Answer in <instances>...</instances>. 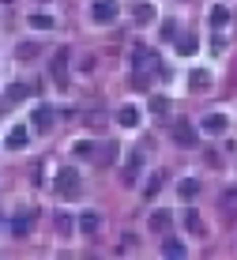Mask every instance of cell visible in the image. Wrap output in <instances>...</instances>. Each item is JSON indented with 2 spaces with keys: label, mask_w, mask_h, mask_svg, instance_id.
Segmentation results:
<instances>
[{
  "label": "cell",
  "mask_w": 237,
  "mask_h": 260,
  "mask_svg": "<svg viewBox=\"0 0 237 260\" xmlns=\"http://www.w3.org/2000/svg\"><path fill=\"white\" fill-rule=\"evenodd\" d=\"M26 143H30V132H26L23 124H15V128L8 132V147H12V151H23Z\"/></svg>",
  "instance_id": "7"
},
{
  "label": "cell",
  "mask_w": 237,
  "mask_h": 260,
  "mask_svg": "<svg viewBox=\"0 0 237 260\" xmlns=\"http://www.w3.org/2000/svg\"><path fill=\"white\" fill-rule=\"evenodd\" d=\"M188 83H192V87H207V83H211V76H207V72H192Z\"/></svg>",
  "instance_id": "20"
},
{
  "label": "cell",
  "mask_w": 237,
  "mask_h": 260,
  "mask_svg": "<svg viewBox=\"0 0 237 260\" xmlns=\"http://www.w3.org/2000/svg\"><path fill=\"white\" fill-rule=\"evenodd\" d=\"M68 49H57V57H53V64H49V72H53V79H57V87H68Z\"/></svg>",
  "instance_id": "3"
},
{
  "label": "cell",
  "mask_w": 237,
  "mask_h": 260,
  "mask_svg": "<svg viewBox=\"0 0 237 260\" xmlns=\"http://www.w3.org/2000/svg\"><path fill=\"white\" fill-rule=\"evenodd\" d=\"M151 230H154V234H166V230H170V211H154L151 215Z\"/></svg>",
  "instance_id": "14"
},
{
  "label": "cell",
  "mask_w": 237,
  "mask_h": 260,
  "mask_svg": "<svg viewBox=\"0 0 237 260\" xmlns=\"http://www.w3.org/2000/svg\"><path fill=\"white\" fill-rule=\"evenodd\" d=\"M158 189H162V174H154V177H151V185H147V196H154Z\"/></svg>",
  "instance_id": "25"
},
{
  "label": "cell",
  "mask_w": 237,
  "mask_h": 260,
  "mask_svg": "<svg viewBox=\"0 0 237 260\" xmlns=\"http://www.w3.org/2000/svg\"><path fill=\"white\" fill-rule=\"evenodd\" d=\"M30 124H34L38 132H49V128H53V110H49V106H38V110L30 113Z\"/></svg>",
  "instance_id": "5"
},
{
  "label": "cell",
  "mask_w": 237,
  "mask_h": 260,
  "mask_svg": "<svg viewBox=\"0 0 237 260\" xmlns=\"http://www.w3.org/2000/svg\"><path fill=\"white\" fill-rule=\"evenodd\" d=\"M79 230H83V234H94L98 230V211H83L79 215Z\"/></svg>",
  "instance_id": "15"
},
{
  "label": "cell",
  "mask_w": 237,
  "mask_h": 260,
  "mask_svg": "<svg viewBox=\"0 0 237 260\" xmlns=\"http://www.w3.org/2000/svg\"><path fill=\"white\" fill-rule=\"evenodd\" d=\"M90 151H94V143H90V140H79V143H76V155H79V158H87Z\"/></svg>",
  "instance_id": "22"
},
{
  "label": "cell",
  "mask_w": 237,
  "mask_h": 260,
  "mask_svg": "<svg viewBox=\"0 0 237 260\" xmlns=\"http://www.w3.org/2000/svg\"><path fill=\"white\" fill-rule=\"evenodd\" d=\"M226 23H230V12H226V8L218 4L215 12H211V26H226Z\"/></svg>",
  "instance_id": "19"
},
{
  "label": "cell",
  "mask_w": 237,
  "mask_h": 260,
  "mask_svg": "<svg viewBox=\"0 0 237 260\" xmlns=\"http://www.w3.org/2000/svg\"><path fill=\"white\" fill-rule=\"evenodd\" d=\"M151 110H154V113H166L170 102H166V98H151Z\"/></svg>",
  "instance_id": "24"
},
{
  "label": "cell",
  "mask_w": 237,
  "mask_h": 260,
  "mask_svg": "<svg viewBox=\"0 0 237 260\" xmlns=\"http://www.w3.org/2000/svg\"><path fill=\"white\" fill-rule=\"evenodd\" d=\"M173 46H177L181 57H192V53L199 49V42H196V38H188V34H181V38H173Z\"/></svg>",
  "instance_id": "10"
},
{
  "label": "cell",
  "mask_w": 237,
  "mask_h": 260,
  "mask_svg": "<svg viewBox=\"0 0 237 260\" xmlns=\"http://www.w3.org/2000/svg\"><path fill=\"white\" fill-rule=\"evenodd\" d=\"M199 128H204L207 136H222V132H226V117H222V113H207V117L199 121Z\"/></svg>",
  "instance_id": "4"
},
{
  "label": "cell",
  "mask_w": 237,
  "mask_h": 260,
  "mask_svg": "<svg viewBox=\"0 0 237 260\" xmlns=\"http://www.w3.org/2000/svg\"><path fill=\"white\" fill-rule=\"evenodd\" d=\"M8 98H12V102H19V98H26V87H23V83H12V87H8Z\"/></svg>",
  "instance_id": "21"
},
{
  "label": "cell",
  "mask_w": 237,
  "mask_h": 260,
  "mask_svg": "<svg viewBox=\"0 0 237 260\" xmlns=\"http://www.w3.org/2000/svg\"><path fill=\"white\" fill-rule=\"evenodd\" d=\"M162 256H173V260H181V256H185V245H181L177 238H166V241H162Z\"/></svg>",
  "instance_id": "12"
},
{
  "label": "cell",
  "mask_w": 237,
  "mask_h": 260,
  "mask_svg": "<svg viewBox=\"0 0 237 260\" xmlns=\"http://www.w3.org/2000/svg\"><path fill=\"white\" fill-rule=\"evenodd\" d=\"M83 192V181H79V170L76 166H64L57 174V196L60 200H76V196Z\"/></svg>",
  "instance_id": "1"
},
{
  "label": "cell",
  "mask_w": 237,
  "mask_h": 260,
  "mask_svg": "<svg viewBox=\"0 0 237 260\" xmlns=\"http://www.w3.org/2000/svg\"><path fill=\"white\" fill-rule=\"evenodd\" d=\"M226 208H237V189H233V192H226Z\"/></svg>",
  "instance_id": "26"
},
{
  "label": "cell",
  "mask_w": 237,
  "mask_h": 260,
  "mask_svg": "<svg viewBox=\"0 0 237 260\" xmlns=\"http://www.w3.org/2000/svg\"><path fill=\"white\" fill-rule=\"evenodd\" d=\"M12 230L15 234H26V230H30V219H12Z\"/></svg>",
  "instance_id": "23"
},
{
  "label": "cell",
  "mask_w": 237,
  "mask_h": 260,
  "mask_svg": "<svg viewBox=\"0 0 237 260\" xmlns=\"http://www.w3.org/2000/svg\"><path fill=\"white\" fill-rule=\"evenodd\" d=\"M173 140H177L181 147H192V143H196V128H192V124H188V121L173 124Z\"/></svg>",
  "instance_id": "6"
},
{
  "label": "cell",
  "mask_w": 237,
  "mask_h": 260,
  "mask_svg": "<svg viewBox=\"0 0 237 260\" xmlns=\"http://www.w3.org/2000/svg\"><path fill=\"white\" fill-rule=\"evenodd\" d=\"M132 64H136V72H147L151 64H158V60H154L151 49H136V53H132Z\"/></svg>",
  "instance_id": "9"
},
{
  "label": "cell",
  "mask_w": 237,
  "mask_h": 260,
  "mask_svg": "<svg viewBox=\"0 0 237 260\" xmlns=\"http://www.w3.org/2000/svg\"><path fill=\"white\" fill-rule=\"evenodd\" d=\"M90 19L94 23H113L117 19V4L113 0H94V4H90Z\"/></svg>",
  "instance_id": "2"
},
{
  "label": "cell",
  "mask_w": 237,
  "mask_h": 260,
  "mask_svg": "<svg viewBox=\"0 0 237 260\" xmlns=\"http://www.w3.org/2000/svg\"><path fill=\"white\" fill-rule=\"evenodd\" d=\"M177 192H181V200H196L199 196V181L196 177H185V181L177 185Z\"/></svg>",
  "instance_id": "11"
},
{
  "label": "cell",
  "mask_w": 237,
  "mask_h": 260,
  "mask_svg": "<svg viewBox=\"0 0 237 260\" xmlns=\"http://www.w3.org/2000/svg\"><path fill=\"white\" fill-rule=\"evenodd\" d=\"M185 230L188 234H204V222H199L196 211H185Z\"/></svg>",
  "instance_id": "16"
},
{
  "label": "cell",
  "mask_w": 237,
  "mask_h": 260,
  "mask_svg": "<svg viewBox=\"0 0 237 260\" xmlns=\"http://www.w3.org/2000/svg\"><path fill=\"white\" fill-rule=\"evenodd\" d=\"M38 53H42V46H34V42H23V46H19V60H34Z\"/></svg>",
  "instance_id": "17"
},
{
  "label": "cell",
  "mask_w": 237,
  "mask_h": 260,
  "mask_svg": "<svg viewBox=\"0 0 237 260\" xmlns=\"http://www.w3.org/2000/svg\"><path fill=\"white\" fill-rule=\"evenodd\" d=\"M132 19L140 23V26H147V23L154 19V8H151V4H136V8H132Z\"/></svg>",
  "instance_id": "13"
},
{
  "label": "cell",
  "mask_w": 237,
  "mask_h": 260,
  "mask_svg": "<svg viewBox=\"0 0 237 260\" xmlns=\"http://www.w3.org/2000/svg\"><path fill=\"white\" fill-rule=\"evenodd\" d=\"M117 121H121L124 128H136V124H140V106H121V113H117Z\"/></svg>",
  "instance_id": "8"
},
{
  "label": "cell",
  "mask_w": 237,
  "mask_h": 260,
  "mask_svg": "<svg viewBox=\"0 0 237 260\" xmlns=\"http://www.w3.org/2000/svg\"><path fill=\"white\" fill-rule=\"evenodd\" d=\"M30 26L34 30H53V15H30Z\"/></svg>",
  "instance_id": "18"
}]
</instances>
